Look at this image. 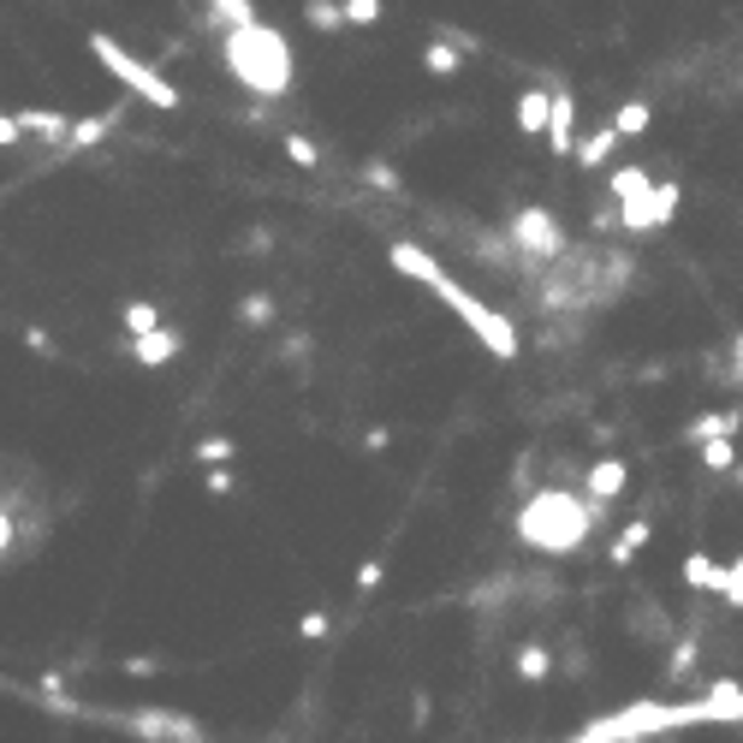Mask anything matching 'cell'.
<instances>
[{
    "instance_id": "1",
    "label": "cell",
    "mask_w": 743,
    "mask_h": 743,
    "mask_svg": "<svg viewBox=\"0 0 743 743\" xmlns=\"http://www.w3.org/2000/svg\"><path fill=\"white\" fill-rule=\"evenodd\" d=\"M220 66H227L232 83L256 101H286L291 83H298V55H291L286 30H274L262 19L220 37Z\"/></svg>"
},
{
    "instance_id": "2",
    "label": "cell",
    "mask_w": 743,
    "mask_h": 743,
    "mask_svg": "<svg viewBox=\"0 0 743 743\" xmlns=\"http://www.w3.org/2000/svg\"><path fill=\"white\" fill-rule=\"evenodd\" d=\"M601 517H607V506H590V499L572 494V488H535L524 499V512H517V542L565 559V553H577L590 542Z\"/></svg>"
},
{
    "instance_id": "3",
    "label": "cell",
    "mask_w": 743,
    "mask_h": 743,
    "mask_svg": "<svg viewBox=\"0 0 743 743\" xmlns=\"http://www.w3.org/2000/svg\"><path fill=\"white\" fill-rule=\"evenodd\" d=\"M435 298H440L446 309H453V316H458L464 327H470L482 351H494L499 363H517V357H524V334L512 327V316H499L494 304H482V298H476V291H464L458 280H446V286L435 291Z\"/></svg>"
},
{
    "instance_id": "4",
    "label": "cell",
    "mask_w": 743,
    "mask_h": 743,
    "mask_svg": "<svg viewBox=\"0 0 743 743\" xmlns=\"http://www.w3.org/2000/svg\"><path fill=\"white\" fill-rule=\"evenodd\" d=\"M90 55H96L101 66H108V72H113L119 83H126V90H131L137 101H149V108H161V113L179 108V90H172V83H167L161 72H155L149 60H137L131 48H119V42L108 37V30H96V37H90Z\"/></svg>"
},
{
    "instance_id": "5",
    "label": "cell",
    "mask_w": 743,
    "mask_h": 743,
    "mask_svg": "<svg viewBox=\"0 0 743 743\" xmlns=\"http://www.w3.org/2000/svg\"><path fill=\"white\" fill-rule=\"evenodd\" d=\"M506 238L517 245V256H524V268H547V262H559L565 250H572V232H565V220L542 209V202H524L512 220H506Z\"/></svg>"
},
{
    "instance_id": "6",
    "label": "cell",
    "mask_w": 743,
    "mask_h": 743,
    "mask_svg": "<svg viewBox=\"0 0 743 743\" xmlns=\"http://www.w3.org/2000/svg\"><path fill=\"white\" fill-rule=\"evenodd\" d=\"M678 209H684V191H678L672 179H654L636 202H618V227H625L631 238H643V232L672 227V220H678Z\"/></svg>"
},
{
    "instance_id": "7",
    "label": "cell",
    "mask_w": 743,
    "mask_h": 743,
    "mask_svg": "<svg viewBox=\"0 0 743 743\" xmlns=\"http://www.w3.org/2000/svg\"><path fill=\"white\" fill-rule=\"evenodd\" d=\"M387 262H393V274H405V280H417V286H428V291H440L453 274H446V262L428 245H417V238H393L387 245Z\"/></svg>"
},
{
    "instance_id": "8",
    "label": "cell",
    "mask_w": 743,
    "mask_h": 743,
    "mask_svg": "<svg viewBox=\"0 0 743 743\" xmlns=\"http://www.w3.org/2000/svg\"><path fill=\"white\" fill-rule=\"evenodd\" d=\"M625 488H631V464L625 458H601V464L583 470V499H590V506H613Z\"/></svg>"
},
{
    "instance_id": "9",
    "label": "cell",
    "mask_w": 743,
    "mask_h": 743,
    "mask_svg": "<svg viewBox=\"0 0 743 743\" xmlns=\"http://www.w3.org/2000/svg\"><path fill=\"white\" fill-rule=\"evenodd\" d=\"M126 351H131L137 363H143V369H167V363L185 351V334H179V327H167V321H161L155 334H137V339H126Z\"/></svg>"
},
{
    "instance_id": "10",
    "label": "cell",
    "mask_w": 743,
    "mask_h": 743,
    "mask_svg": "<svg viewBox=\"0 0 743 743\" xmlns=\"http://www.w3.org/2000/svg\"><path fill=\"white\" fill-rule=\"evenodd\" d=\"M547 149L553 155H572V143H577V96L572 90H553V108H547Z\"/></svg>"
},
{
    "instance_id": "11",
    "label": "cell",
    "mask_w": 743,
    "mask_h": 743,
    "mask_svg": "<svg viewBox=\"0 0 743 743\" xmlns=\"http://www.w3.org/2000/svg\"><path fill=\"white\" fill-rule=\"evenodd\" d=\"M262 19V7L256 0H202V24L215 30V37H227V30H245Z\"/></svg>"
},
{
    "instance_id": "12",
    "label": "cell",
    "mask_w": 743,
    "mask_h": 743,
    "mask_svg": "<svg viewBox=\"0 0 743 743\" xmlns=\"http://www.w3.org/2000/svg\"><path fill=\"white\" fill-rule=\"evenodd\" d=\"M547 108H553V90H542V83H524L512 101V119H517V131L524 137H542L547 131Z\"/></svg>"
},
{
    "instance_id": "13",
    "label": "cell",
    "mask_w": 743,
    "mask_h": 743,
    "mask_svg": "<svg viewBox=\"0 0 743 743\" xmlns=\"http://www.w3.org/2000/svg\"><path fill=\"white\" fill-rule=\"evenodd\" d=\"M613 155H618V131H613V126H595L590 137H577V143H572V161H577L583 172H590V167H607Z\"/></svg>"
},
{
    "instance_id": "14",
    "label": "cell",
    "mask_w": 743,
    "mask_h": 743,
    "mask_svg": "<svg viewBox=\"0 0 743 743\" xmlns=\"http://www.w3.org/2000/svg\"><path fill=\"white\" fill-rule=\"evenodd\" d=\"M238 321L250 327V334H274V321H280V304H274V291H245V298H238Z\"/></svg>"
},
{
    "instance_id": "15",
    "label": "cell",
    "mask_w": 743,
    "mask_h": 743,
    "mask_svg": "<svg viewBox=\"0 0 743 743\" xmlns=\"http://www.w3.org/2000/svg\"><path fill=\"white\" fill-rule=\"evenodd\" d=\"M737 423H743V405H725V410H702V417L684 428V440H690V446H702V440H714V435H737Z\"/></svg>"
},
{
    "instance_id": "16",
    "label": "cell",
    "mask_w": 743,
    "mask_h": 743,
    "mask_svg": "<svg viewBox=\"0 0 743 743\" xmlns=\"http://www.w3.org/2000/svg\"><path fill=\"white\" fill-rule=\"evenodd\" d=\"M648 535H654V524H648V517H631V524H625V529H618V535H613V547H607L613 572H625V565L636 559V553H643V547H648Z\"/></svg>"
},
{
    "instance_id": "17",
    "label": "cell",
    "mask_w": 743,
    "mask_h": 743,
    "mask_svg": "<svg viewBox=\"0 0 743 743\" xmlns=\"http://www.w3.org/2000/svg\"><path fill=\"white\" fill-rule=\"evenodd\" d=\"M19 126H24V137H42V143H66L72 119L55 113V108H19Z\"/></svg>"
},
{
    "instance_id": "18",
    "label": "cell",
    "mask_w": 743,
    "mask_h": 743,
    "mask_svg": "<svg viewBox=\"0 0 743 743\" xmlns=\"http://www.w3.org/2000/svg\"><path fill=\"white\" fill-rule=\"evenodd\" d=\"M684 583H690L696 595H720V590H725V565L707 559V553H690V559H684Z\"/></svg>"
},
{
    "instance_id": "19",
    "label": "cell",
    "mask_w": 743,
    "mask_h": 743,
    "mask_svg": "<svg viewBox=\"0 0 743 743\" xmlns=\"http://www.w3.org/2000/svg\"><path fill=\"white\" fill-rule=\"evenodd\" d=\"M654 185V172L648 167H613V179H607V197H613V209L618 202H636Z\"/></svg>"
},
{
    "instance_id": "20",
    "label": "cell",
    "mask_w": 743,
    "mask_h": 743,
    "mask_svg": "<svg viewBox=\"0 0 743 743\" xmlns=\"http://www.w3.org/2000/svg\"><path fill=\"white\" fill-rule=\"evenodd\" d=\"M363 185H369V191H382V197H405L399 167H393V161H382V155H369V161H363Z\"/></svg>"
},
{
    "instance_id": "21",
    "label": "cell",
    "mask_w": 743,
    "mask_h": 743,
    "mask_svg": "<svg viewBox=\"0 0 743 743\" xmlns=\"http://www.w3.org/2000/svg\"><path fill=\"white\" fill-rule=\"evenodd\" d=\"M607 126H613L618 137H643V131L654 126V108H648V101H643V96H631V101H625V108H618V113L607 119Z\"/></svg>"
},
{
    "instance_id": "22",
    "label": "cell",
    "mask_w": 743,
    "mask_h": 743,
    "mask_svg": "<svg viewBox=\"0 0 743 743\" xmlns=\"http://www.w3.org/2000/svg\"><path fill=\"white\" fill-rule=\"evenodd\" d=\"M458 66H464V55H458V48H453V42L428 37V48H423V72H428V78H453V72H458Z\"/></svg>"
},
{
    "instance_id": "23",
    "label": "cell",
    "mask_w": 743,
    "mask_h": 743,
    "mask_svg": "<svg viewBox=\"0 0 743 743\" xmlns=\"http://www.w3.org/2000/svg\"><path fill=\"white\" fill-rule=\"evenodd\" d=\"M119 321H126V339H137V334H155V327H161V309H155L149 298H126Z\"/></svg>"
},
{
    "instance_id": "24",
    "label": "cell",
    "mask_w": 743,
    "mask_h": 743,
    "mask_svg": "<svg viewBox=\"0 0 743 743\" xmlns=\"http://www.w3.org/2000/svg\"><path fill=\"white\" fill-rule=\"evenodd\" d=\"M304 24L316 30V37H334V30H345L339 0H304Z\"/></svg>"
},
{
    "instance_id": "25",
    "label": "cell",
    "mask_w": 743,
    "mask_h": 743,
    "mask_svg": "<svg viewBox=\"0 0 743 743\" xmlns=\"http://www.w3.org/2000/svg\"><path fill=\"white\" fill-rule=\"evenodd\" d=\"M732 464H737V446H732V435L702 440V470H707V476H732Z\"/></svg>"
},
{
    "instance_id": "26",
    "label": "cell",
    "mask_w": 743,
    "mask_h": 743,
    "mask_svg": "<svg viewBox=\"0 0 743 743\" xmlns=\"http://www.w3.org/2000/svg\"><path fill=\"white\" fill-rule=\"evenodd\" d=\"M512 661H517V678H524V684H542L547 672H553V654H547L542 643H524V648L512 654Z\"/></svg>"
},
{
    "instance_id": "27",
    "label": "cell",
    "mask_w": 743,
    "mask_h": 743,
    "mask_svg": "<svg viewBox=\"0 0 743 743\" xmlns=\"http://www.w3.org/2000/svg\"><path fill=\"white\" fill-rule=\"evenodd\" d=\"M238 458V440L232 435H202L197 440V464H202V470H209V464H232Z\"/></svg>"
},
{
    "instance_id": "28",
    "label": "cell",
    "mask_w": 743,
    "mask_h": 743,
    "mask_svg": "<svg viewBox=\"0 0 743 743\" xmlns=\"http://www.w3.org/2000/svg\"><path fill=\"white\" fill-rule=\"evenodd\" d=\"M286 161H291V167H304V172H316V167H321V149H316V137H304V131H286Z\"/></svg>"
},
{
    "instance_id": "29",
    "label": "cell",
    "mask_w": 743,
    "mask_h": 743,
    "mask_svg": "<svg viewBox=\"0 0 743 743\" xmlns=\"http://www.w3.org/2000/svg\"><path fill=\"white\" fill-rule=\"evenodd\" d=\"M113 119H72V131H66V149H96L101 137H108Z\"/></svg>"
},
{
    "instance_id": "30",
    "label": "cell",
    "mask_w": 743,
    "mask_h": 743,
    "mask_svg": "<svg viewBox=\"0 0 743 743\" xmlns=\"http://www.w3.org/2000/svg\"><path fill=\"white\" fill-rule=\"evenodd\" d=\"M720 387L743 393V334H732V345H725V357H720Z\"/></svg>"
},
{
    "instance_id": "31",
    "label": "cell",
    "mask_w": 743,
    "mask_h": 743,
    "mask_svg": "<svg viewBox=\"0 0 743 743\" xmlns=\"http://www.w3.org/2000/svg\"><path fill=\"white\" fill-rule=\"evenodd\" d=\"M339 12H345V24H357V30L382 24V0H339Z\"/></svg>"
},
{
    "instance_id": "32",
    "label": "cell",
    "mask_w": 743,
    "mask_h": 743,
    "mask_svg": "<svg viewBox=\"0 0 743 743\" xmlns=\"http://www.w3.org/2000/svg\"><path fill=\"white\" fill-rule=\"evenodd\" d=\"M24 351L30 357H60V339L48 334V327H24Z\"/></svg>"
},
{
    "instance_id": "33",
    "label": "cell",
    "mask_w": 743,
    "mask_h": 743,
    "mask_svg": "<svg viewBox=\"0 0 743 743\" xmlns=\"http://www.w3.org/2000/svg\"><path fill=\"white\" fill-rule=\"evenodd\" d=\"M202 488H209V494H232L238 470H232V464H209V470H202Z\"/></svg>"
},
{
    "instance_id": "34",
    "label": "cell",
    "mask_w": 743,
    "mask_h": 743,
    "mask_svg": "<svg viewBox=\"0 0 743 743\" xmlns=\"http://www.w3.org/2000/svg\"><path fill=\"white\" fill-rule=\"evenodd\" d=\"M725 607H737L743 613V559H732V565H725Z\"/></svg>"
},
{
    "instance_id": "35",
    "label": "cell",
    "mask_w": 743,
    "mask_h": 743,
    "mask_svg": "<svg viewBox=\"0 0 743 743\" xmlns=\"http://www.w3.org/2000/svg\"><path fill=\"white\" fill-rule=\"evenodd\" d=\"M309 351H316V339H309V334H286L280 339V357H291V363H309Z\"/></svg>"
},
{
    "instance_id": "36",
    "label": "cell",
    "mask_w": 743,
    "mask_h": 743,
    "mask_svg": "<svg viewBox=\"0 0 743 743\" xmlns=\"http://www.w3.org/2000/svg\"><path fill=\"white\" fill-rule=\"evenodd\" d=\"M24 143V126H19V113H0V149H19Z\"/></svg>"
},
{
    "instance_id": "37",
    "label": "cell",
    "mask_w": 743,
    "mask_h": 743,
    "mask_svg": "<svg viewBox=\"0 0 743 743\" xmlns=\"http://www.w3.org/2000/svg\"><path fill=\"white\" fill-rule=\"evenodd\" d=\"M245 256H268L274 250V238H268V227H256V232H245V245H238Z\"/></svg>"
},
{
    "instance_id": "38",
    "label": "cell",
    "mask_w": 743,
    "mask_h": 743,
    "mask_svg": "<svg viewBox=\"0 0 743 743\" xmlns=\"http://www.w3.org/2000/svg\"><path fill=\"white\" fill-rule=\"evenodd\" d=\"M382 577H387V572H382V559H363V565H357V590H375Z\"/></svg>"
},
{
    "instance_id": "39",
    "label": "cell",
    "mask_w": 743,
    "mask_h": 743,
    "mask_svg": "<svg viewBox=\"0 0 743 743\" xmlns=\"http://www.w3.org/2000/svg\"><path fill=\"white\" fill-rule=\"evenodd\" d=\"M298 631H304V636H327V613H304Z\"/></svg>"
},
{
    "instance_id": "40",
    "label": "cell",
    "mask_w": 743,
    "mask_h": 743,
    "mask_svg": "<svg viewBox=\"0 0 743 743\" xmlns=\"http://www.w3.org/2000/svg\"><path fill=\"white\" fill-rule=\"evenodd\" d=\"M363 446H369V453H387L393 435H387V428H369V435H363Z\"/></svg>"
},
{
    "instance_id": "41",
    "label": "cell",
    "mask_w": 743,
    "mask_h": 743,
    "mask_svg": "<svg viewBox=\"0 0 743 743\" xmlns=\"http://www.w3.org/2000/svg\"><path fill=\"white\" fill-rule=\"evenodd\" d=\"M732 476H737V488H743V464H732Z\"/></svg>"
},
{
    "instance_id": "42",
    "label": "cell",
    "mask_w": 743,
    "mask_h": 743,
    "mask_svg": "<svg viewBox=\"0 0 743 743\" xmlns=\"http://www.w3.org/2000/svg\"><path fill=\"white\" fill-rule=\"evenodd\" d=\"M185 743H202V737H185Z\"/></svg>"
}]
</instances>
